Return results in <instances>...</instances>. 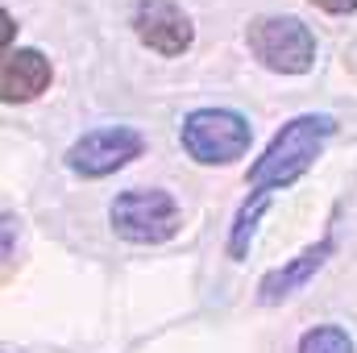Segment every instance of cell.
<instances>
[{"label":"cell","mask_w":357,"mask_h":353,"mask_svg":"<svg viewBox=\"0 0 357 353\" xmlns=\"http://www.w3.org/2000/svg\"><path fill=\"white\" fill-rule=\"evenodd\" d=\"M328 254H333V237H320L316 246H307L299 258H291L287 266L266 270L262 283H258V299H262V303H282L287 295H295L299 287H307V278L328 262Z\"/></svg>","instance_id":"ba28073f"},{"label":"cell","mask_w":357,"mask_h":353,"mask_svg":"<svg viewBox=\"0 0 357 353\" xmlns=\"http://www.w3.org/2000/svg\"><path fill=\"white\" fill-rule=\"evenodd\" d=\"M178 142H183L191 163H199V167H229V163L245 158V150L254 142V125L241 112H233V108H195V112L183 117Z\"/></svg>","instance_id":"7a4b0ae2"},{"label":"cell","mask_w":357,"mask_h":353,"mask_svg":"<svg viewBox=\"0 0 357 353\" xmlns=\"http://www.w3.org/2000/svg\"><path fill=\"white\" fill-rule=\"evenodd\" d=\"M245 46L274 75H307L316 67V33L299 17H254Z\"/></svg>","instance_id":"277c9868"},{"label":"cell","mask_w":357,"mask_h":353,"mask_svg":"<svg viewBox=\"0 0 357 353\" xmlns=\"http://www.w3.org/2000/svg\"><path fill=\"white\" fill-rule=\"evenodd\" d=\"M50 80H54V67L33 46L8 50L4 63H0V96H4V104H29V100H38L42 91L50 88Z\"/></svg>","instance_id":"52a82bcc"},{"label":"cell","mask_w":357,"mask_h":353,"mask_svg":"<svg viewBox=\"0 0 357 353\" xmlns=\"http://www.w3.org/2000/svg\"><path fill=\"white\" fill-rule=\"evenodd\" d=\"M299 353H354V337L341 324H316L299 337Z\"/></svg>","instance_id":"30bf717a"},{"label":"cell","mask_w":357,"mask_h":353,"mask_svg":"<svg viewBox=\"0 0 357 353\" xmlns=\"http://www.w3.org/2000/svg\"><path fill=\"white\" fill-rule=\"evenodd\" d=\"M337 133V121L328 112H303L295 121H287L270 146L262 150V158L250 167V187L254 191H282L295 179H303L312 171V163L320 158L324 142Z\"/></svg>","instance_id":"6da1fadb"},{"label":"cell","mask_w":357,"mask_h":353,"mask_svg":"<svg viewBox=\"0 0 357 353\" xmlns=\"http://www.w3.org/2000/svg\"><path fill=\"white\" fill-rule=\"evenodd\" d=\"M266 208H270V191H254V200H245V204L237 208V220H233V229H229V258H233V262H241V258L250 254L254 233H258V220L266 216Z\"/></svg>","instance_id":"9c48e42d"},{"label":"cell","mask_w":357,"mask_h":353,"mask_svg":"<svg viewBox=\"0 0 357 353\" xmlns=\"http://www.w3.org/2000/svg\"><path fill=\"white\" fill-rule=\"evenodd\" d=\"M133 33L146 50H154L162 59L187 54L195 42V25L175 0H137L133 4Z\"/></svg>","instance_id":"8992f818"},{"label":"cell","mask_w":357,"mask_h":353,"mask_svg":"<svg viewBox=\"0 0 357 353\" xmlns=\"http://www.w3.org/2000/svg\"><path fill=\"white\" fill-rule=\"evenodd\" d=\"M316 8H324V13H337V17H349L357 13V0H312Z\"/></svg>","instance_id":"8fae6325"},{"label":"cell","mask_w":357,"mask_h":353,"mask_svg":"<svg viewBox=\"0 0 357 353\" xmlns=\"http://www.w3.org/2000/svg\"><path fill=\"white\" fill-rule=\"evenodd\" d=\"M345 63L354 67V75H357V42H354V46H349V54H345Z\"/></svg>","instance_id":"7c38bea8"},{"label":"cell","mask_w":357,"mask_h":353,"mask_svg":"<svg viewBox=\"0 0 357 353\" xmlns=\"http://www.w3.org/2000/svg\"><path fill=\"white\" fill-rule=\"evenodd\" d=\"M146 150V137L129 125H104V129H91L79 142H71L67 150V171L84 179H104L121 167H129L133 158H142Z\"/></svg>","instance_id":"5b68a950"},{"label":"cell","mask_w":357,"mask_h":353,"mask_svg":"<svg viewBox=\"0 0 357 353\" xmlns=\"http://www.w3.org/2000/svg\"><path fill=\"white\" fill-rule=\"evenodd\" d=\"M108 220H112L116 237H125L133 246H162L183 225L175 195L162 191V187H129V191H121L112 200V208H108Z\"/></svg>","instance_id":"3957f363"}]
</instances>
